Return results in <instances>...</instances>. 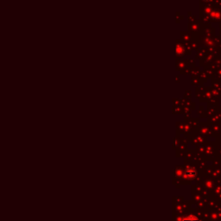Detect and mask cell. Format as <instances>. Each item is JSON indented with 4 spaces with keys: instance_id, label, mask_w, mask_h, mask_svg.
I'll return each instance as SVG.
<instances>
[{
    "instance_id": "6da1fadb",
    "label": "cell",
    "mask_w": 221,
    "mask_h": 221,
    "mask_svg": "<svg viewBox=\"0 0 221 221\" xmlns=\"http://www.w3.org/2000/svg\"><path fill=\"white\" fill-rule=\"evenodd\" d=\"M181 221H201V220L194 215H188L186 217H183Z\"/></svg>"
}]
</instances>
